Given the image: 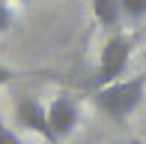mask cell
Here are the masks:
<instances>
[{"label":"cell","instance_id":"obj_1","mask_svg":"<svg viewBox=\"0 0 146 144\" xmlns=\"http://www.w3.org/2000/svg\"><path fill=\"white\" fill-rule=\"evenodd\" d=\"M143 96H146V72H140L134 78H119L108 87L92 90V108L108 120L122 123L140 108Z\"/></svg>","mask_w":146,"mask_h":144},{"label":"cell","instance_id":"obj_2","mask_svg":"<svg viewBox=\"0 0 146 144\" xmlns=\"http://www.w3.org/2000/svg\"><path fill=\"white\" fill-rule=\"evenodd\" d=\"M131 54H134V36L131 33H119L116 30L113 36H108V42L102 48V57H98V69L90 78V87L98 90V87H108V84L119 81L131 63Z\"/></svg>","mask_w":146,"mask_h":144},{"label":"cell","instance_id":"obj_3","mask_svg":"<svg viewBox=\"0 0 146 144\" xmlns=\"http://www.w3.org/2000/svg\"><path fill=\"white\" fill-rule=\"evenodd\" d=\"M15 120H18L21 129L42 135L48 144H60L54 129H51V123H48V108H45L36 96H18L15 99Z\"/></svg>","mask_w":146,"mask_h":144},{"label":"cell","instance_id":"obj_4","mask_svg":"<svg viewBox=\"0 0 146 144\" xmlns=\"http://www.w3.org/2000/svg\"><path fill=\"white\" fill-rule=\"evenodd\" d=\"M48 123H51V129H54L57 141L69 138V135L78 129V123H81V105H78V99H72V96H57V99H51Z\"/></svg>","mask_w":146,"mask_h":144},{"label":"cell","instance_id":"obj_5","mask_svg":"<svg viewBox=\"0 0 146 144\" xmlns=\"http://www.w3.org/2000/svg\"><path fill=\"white\" fill-rule=\"evenodd\" d=\"M92 18L108 30H119L122 24V0H92Z\"/></svg>","mask_w":146,"mask_h":144},{"label":"cell","instance_id":"obj_6","mask_svg":"<svg viewBox=\"0 0 146 144\" xmlns=\"http://www.w3.org/2000/svg\"><path fill=\"white\" fill-rule=\"evenodd\" d=\"M122 15L128 21H143L146 18V0H122Z\"/></svg>","mask_w":146,"mask_h":144},{"label":"cell","instance_id":"obj_7","mask_svg":"<svg viewBox=\"0 0 146 144\" xmlns=\"http://www.w3.org/2000/svg\"><path fill=\"white\" fill-rule=\"evenodd\" d=\"M12 24H15V15H12V9L3 3V0H0V33H6Z\"/></svg>","mask_w":146,"mask_h":144},{"label":"cell","instance_id":"obj_8","mask_svg":"<svg viewBox=\"0 0 146 144\" xmlns=\"http://www.w3.org/2000/svg\"><path fill=\"white\" fill-rule=\"evenodd\" d=\"M0 144H21V135L15 129H9L3 120H0Z\"/></svg>","mask_w":146,"mask_h":144},{"label":"cell","instance_id":"obj_9","mask_svg":"<svg viewBox=\"0 0 146 144\" xmlns=\"http://www.w3.org/2000/svg\"><path fill=\"white\" fill-rule=\"evenodd\" d=\"M12 78H15V72H12L9 66H0V87H3V84H9Z\"/></svg>","mask_w":146,"mask_h":144}]
</instances>
